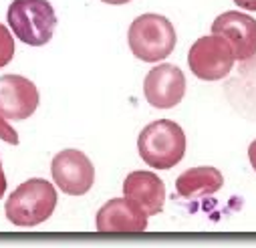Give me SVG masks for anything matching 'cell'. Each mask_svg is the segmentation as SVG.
I'll use <instances>...</instances> for the list:
<instances>
[{
	"instance_id": "obj_1",
	"label": "cell",
	"mask_w": 256,
	"mask_h": 248,
	"mask_svg": "<svg viewBox=\"0 0 256 248\" xmlns=\"http://www.w3.org/2000/svg\"><path fill=\"white\" fill-rule=\"evenodd\" d=\"M56 208V192L46 180H28L20 184L6 200L4 212L10 224L34 228L46 222Z\"/></svg>"
},
{
	"instance_id": "obj_2",
	"label": "cell",
	"mask_w": 256,
	"mask_h": 248,
	"mask_svg": "<svg viewBox=\"0 0 256 248\" xmlns=\"http://www.w3.org/2000/svg\"><path fill=\"white\" fill-rule=\"evenodd\" d=\"M140 158L156 170L176 168L186 154V136L178 123L170 119L154 121L140 134Z\"/></svg>"
},
{
	"instance_id": "obj_3",
	"label": "cell",
	"mask_w": 256,
	"mask_h": 248,
	"mask_svg": "<svg viewBox=\"0 0 256 248\" xmlns=\"http://www.w3.org/2000/svg\"><path fill=\"white\" fill-rule=\"evenodd\" d=\"M176 28L162 14L138 16L127 32L132 52L146 63H160L168 58L176 48Z\"/></svg>"
},
{
	"instance_id": "obj_4",
	"label": "cell",
	"mask_w": 256,
	"mask_h": 248,
	"mask_svg": "<svg viewBox=\"0 0 256 248\" xmlns=\"http://www.w3.org/2000/svg\"><path fill=\"white\" fill-rule=\"evenodd\" d=\"M8 26L28 46L46 44L56 28V14L48 0H14L8 8Z\"/></svg>"
},
{
	"instance_id": "obj_5",
	"label": "cell",
	"mask_w": 256,
	"mask_h": 248,
	"mask_svg": "<svg viewBox=\"0 0 256 248\" xmlns=\"http://www.w3.org/2000/svg\"><path fill=\"white\" fill-rule=\"evenodd\" d=\"M188 65L192 73L202 81H220L234 67V52L222 36H202L192 44L188 52Z\"/></svg>"
},
{
	"instance_id": "obj_6",
	"label": "cell",
	"mask_w": 256,
	"mask_h": 248,
	"mask_svg": "<svg viewBox=\"0 0 256 248\" xmlns=\"http://www.w3.org/2000/svg\"><path fill=\"white\" fill-rule=\"evenodd\" d=\"M50 174L56 188L67 196H85L95 184V168L79 150H65L54 156Z\"/></svg>"
},
{
	"instance_id": "obj_7",
	"label": "cell",
	"mask_w": 256,
	"mask_h": 248,
	"mask_svg": "<svg viewBox=\"0 0 256 248\" xmlns=\"http://www.w3.org/2000/svg\"><path fill=\"white\" fill-rule=\"evenodd\" d=\"M212 34L230 44L234 60H250L256 54V20L244 12L230 10L220 14L212 24Z\"/></svg>"
},
{
	"instance_id": "obj_8",
	"label": "cell",
	"mask_w": 256,
	"mask_h": 248,
	"mask_svg": "<svg viewBox=\"0 0 256 248\" xmlns=\"http://www.w3.org/2000/svg\"><path fill=\"white\" fill-rule=\"evenodd\" d=\"M144 93L154 109H172L186 95V77L176 65H158L146 75Z\"/></svg>"
},
{
	"instance_id": "obj_9",
	"label": "cell",
	"mask_w": 256,
	"mask_h": 248,
	"mask_svg": "<svg viewBox=\"0 0 256 248\" xmlns=\"http://www.w3.org/2000/svg\"><path fill=\"white\" fill-rule=\"evenodd\" d=\"M38 107L36 85L20 75L0 77V115L10 121L28 119Z\"/></svg>"
},
{
	"instance_id": "obj_10",
	"label": "cell",
	"mask_w": 256,
	"mask_h": 248,
	"mask_svg": "<svg viewBox=\"0 0 256 248\" xmlns=\"http://www.w3.org/2000/svg\"><path fill=\"white\" fill-rule=\"evenodd\" d=\"M99 234H142L148 228V216L127 198L109 200L95 218Z\"/></svg>"
},
{
	"instance_id": "obj_11",
	"label": "cell",
	"mask_w": 256,
	"mask_h": 248,
	"mask_svg": "<svg viewBox=\"0 0 256 248\" xmlns=\"http://www.w3.org/2000/svg\"><path fill=\"white\" fill-rule=\"evenodd\" d=\"M123 196L146 212V216L160 214L166 204L164 182L152 172H132L123 182Z\"/></svg>"
},
{
	"instance_id": "obj_12",
	"label": "cell",
	"mask_w": 256,
	"mask_h": 248,
	"mask_svg": "<svg viewBox=\"0 0 256 248\" xmlns=\"http://www.w3.org/2000/svg\"><path fill=\"white\" fill-rule=\"evenodd\" d=\"M222 186H224V176L216 168L202 166L184 172L176 180V194L184 200H198V198L214 196L216 192L222 190Z\"/></svg>"
},
{
	"instance_id": "obj_13",
	"label": "cell",
	"mask_w": 256,
	"mask_h": 248,
	"mask_svg": "<svg viewBox=\"0 0 256 248\" xmlns=\"http://www.w3.org/2000/svg\"><path fill=\"white\" fill-rule=\"evenodd\" d=\"M14 38L12 34L8 32V28L4 24H0V69L6 67L10 60L14 58Z\"/></svg>"
},
{
	"instance_id": "obj_14",
	"label": "cell",
	"mask_w": 256,
	"mask_h": 248,
	"mask_svg": "<svg viewBox=\"0 0 256 248\" xmlns=\"http://www.w3.org/2000/svg\"><path fill=\"white\" fill-rule=\"evenodd\" d=\"M0 140L2 142H6L8 146H18V136H16V132L12 130V126L10 123L0 115Z\"/></svg>"
},
{
	"instance_id": "obj_15",
	"label": "cell",
	"mask_w": 256,
	"mask_h": 248,
	"mask_svg": "<svg viewBox=\"0 0 256 248\" xmlns=\"http://www.w3.org/2000/svg\"><path fill=\"white\" fill-rule=\"evenodd\" d=\"M234 4H236V6H240L242 10L256 12V0H234Z\"/></svg>"
},
{
	"instance_id": "obj_16",
	"label": "cell",
	"mask_w": 256,
	"mask_h": 248,
	"mask_svg": "<svg viewBox=\"0 0 256 248\" xmlns=\"http://www.w3.org/2000/svg\"><path fill=\"white\" fill-rule=\"evenodd\" d=\"M4 194H6V178L2 172V162H0V200L4 198Z\"/></svg>"
},
{
	"instance_id": "obj_17",
	"label": "cell",
	"mask_w": 256,
	"mask_h": 248,
	"mask_svg": "<svg viewBox=\"0 0 256 248\" xmlns=\"http://www.w3.org/2000/svg\"><path fill=\"white\" fill-rule=\"evenodd\" d=\"M248 158H250V166H252L254 172H256V142L250 144V148H248Z\"/></svg>"
},
{
	"instance_id": "obj_18",
	"label": "cell",
	"mask_w": 256,
	"mask_h": 248,
	"mask_svg": "<svg viewBox=\"0 0 256 248\" xmlns=\"http://www.w3.org/2000/svg\"><path fill=\"white\" fill-rule=\"evenodd\" d=\"M101 2H105V4H113V6H119V4H127V2H132V0H101Z\"/></svg>"
}]
</instances>
